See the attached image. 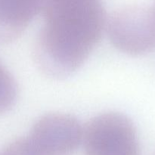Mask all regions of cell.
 I'll use <instances>...</instances> for the list:
<instances>
[{"label": "cell", "mask_w": 155, "mask_h": 155, "mask_svg": "<svg viewBox=\"0 0 155 155\" xmlns=\"http://www.w3.org/2000/svg\"><path fill=\"white\" fill-rule=\"evenodd\" d=\"M106 26L112 45L125 54L142 55L155 48L154 8L140 5L120 8Z\"/></svg>", "instance_id": "obj_3"}, {"label": "cell", "mask_w": 155, "mask_h": 155, "mask_svg": "<svg viewBox=\"0 0 155 155\" xmlns=\"http://www.w3.org/2000/svg\"><path fill=\"white\" fill-rule=\"evenodd\" d=\"M154 10H155V7H154Z\"/></svg>", "instance_id": "obj_8"}, {"label": "cell", "mask_w": 155, "mask_h": 155, "mask_svg": "<svg viewBox=\"0 0 155 155\" xmlns=\"http://www.w3.org/2000/svg\"><path fill=\"white\" fill-rule=\"evenodd\" d=\"M44 24L33 58L45 75L61 79L83 65L101 39L106 14L101 1L53 6L42 12Z\"/></svg>", "instance_id": "obj_1"}, {"label": "cell", "mask_w": 155, "mask_h": 155, "mask_svg": "<svg viewBox=\"0 0 155 155\" xmlns=\"http://www.w3.org/2000/svg\"><path fill=\"white\" fill-rule=\"evenodd\" d=\"M0 155H43L29 137L14 140L3 149Z\"/></svg>", "instance_id": "obj_7"}, {"label": "cell", "mask_w": 155, "mask_h": 155, "mask_svg": "<svg viewBox=\"0 0 155 155\" xmlns=\"http://www.w3.org/2000/svg\"><path fill=\"white\" fill-rule=\"evenodd\" d=\"M154 155H155V154H154Z\"/></svg>", "instance_id": "obj_9"}, {"label": "cell", "mask_w": 155, "mask_h": 155, "mask_svg": "<svg viewBox=\"0 0 155 155\" xmlns=\"http://www.w3.org/2000/svg\"><path fill=\"white\" fill-rule=\"evenodd\" d=\"M43 5L44 0H0V44L18 39Z\"/></svg>", "instance_id": "obj_5"}, {"label": "cell", "mask_w": 155, "mask_h": 155, "mask_svg": "<svg viewBox=\"0 0 155 155\" xmlns=\"http://www.w3.org/2000/svg\"><path fill=\"white\" fill-rule=\"evenodd\" d=\"M83 133L74 116L51 113L35 122L29 138L43 155H71L83 141Z\"/></svg>", "instance_id": "obj_4"}, {"label": "cell", "mask_w": 155, "mask_h": 155, "mask_svg": "<svg viewBox=\"0 0 155 155\" xmlns=\"http://www.w3.org/2000/svg\"><path fill=\"white\" fill-rule=\"evenodd\" d=\"M17 95L16 82L0 61V114L5 113L13 107Z\"/></svg>", "instance_id": "obj_6"}, {"label": "cell", "mask_w": 155, "mask_h": 155, "mask_svg": "<svg viewBox=\"0 0 155 155\" xmlns=\"http://www.w3.org/2000/svg\"><path fill=\"white\" fill-rule=\"evenodd\" d=\"M83 142L85 155H140L134 124L117 112L91 119L83 128Z\"/></svg>", "instance_id": "obj_2"}]
</instances>
